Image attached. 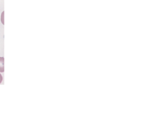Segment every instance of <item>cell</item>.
<instances>
[{
	"label": "cell",
	"mask_w": 147,
	"mask_h": 138,
	"mask_svg": "<svg viewBox=\"0 0 147 138\" xmlns=\"http://www.w3.org/2000/svg\"><path fill=\"white\" fill-rule=\"evenodd\" d=\"M2 80H3V78H2V76H1V74H0V83L2 82Z\"/></svg>",
	"instance_id": "3957f363"
},
{
	"label": "cell",
	"mask_w": 147,
	"mask_h": 138,
	"mask_svg": "<svg viewBox=\"0 0 147 138\" xmlns=\"http://www.w3.org/2000/svg\"><path fill=\"white\" fill-rule=\"evenodd\" d=\"M4 59L3 57H0V72L4 71Z\"/></svg>",
	"instance_id": "6da1fadb"
},
{
	"label": "cell",
	"mask_w": 147,
	"mask_h": 138,
	"mask_svg": "<svg viewBox=\"0 0 147 138\" xmlns=\"http://www.w3.org/2000/svg\"><path fill=\"white\" fill-rule=\"evenodd\" d=\"M1 22H2V24H4V12H2V14H1Z\"/></svg>",
	"instance_id": "7a4b0ae2"
}]
</instances>
